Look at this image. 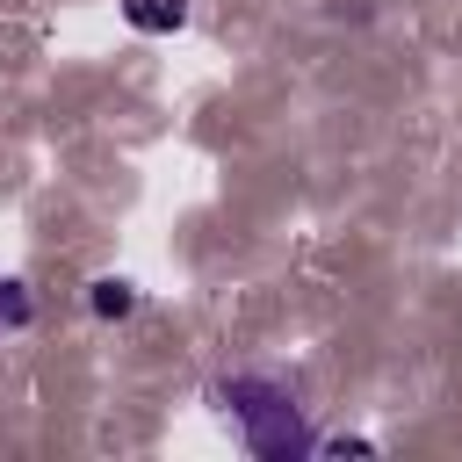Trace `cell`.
<instances>
[{
    "mask_svg": "<svg viewBox=\"0 0 462 462\" xmlns=\"http://www.w3.org/2000/svg\"><path fill=\"white\" fill-rule=\"evenodd\" d=\"M325 455H375V440H361V433H332V440H318Z\"/></svg>",
    "mask_w": 462,
    "mask_h": 462,
    "instance_id": "obj_5",
    "label": "cell"
},
{
    "mask_svg": "<svg viewBox=\"0 0 462 462\" xmlns=\"http://www.w3.org/2000/svg\"><path fill=\"white\" fill-rule=\"evenodd\" d=\"M209 404L238 426V440H245L253 462H303V455H318V433H310L296 390H289L282 375H267V368L217 375V383H209Z\"/></svg>",
    "mask_w": 462,
    "mask_h": 462,
    "instance_id": "obj_1",
    "label": "cell"
},
{
    "mask_svg": "<svg viewBox=\"0 0 462 462\" xmlns=\"http://www.w3.org/2000/svg\"><path fill=\"white\" fill-rule=\"evenodd\" d=\"M29 318H36V296H29V282L7 274V282H0V332H22Z\"/></svg>",
    "mask_w": 462,
    "mask_h": 462,
    "instance_id": "obj_4",
    "label": "cell"
},
{
    "mask_svg": "<svg viewBox=\"0 0 462 462\" xmlns=\"http://www.w3.org/2000/svg\"><path fill=\"white\" fill-rule=\"evenodd\" d=\"M87 310L116 325V318H130V310H137V289H130L123 274H101V282H87Z\"/></svg>",
    "mask_w": 462,
    "mask_h": 462,
    "instance_id": "obj_3",
    "label": "cell"
},
{
    "mask_svg": "<svg viewBox=\"0 0 462 462\" xmlns=\"http://www.w3.org/2000/svg\"><path fill=\"white\" fill-rule=\"evenodd\" d=\"M123 22L144 29V36H173L188 22V0H123Z\"/></svg>",
    "mask_w": 462,
    "mask_h": 462,
    "instance_id": "obj_2",
    "label": "cell"
}]
</instances>
